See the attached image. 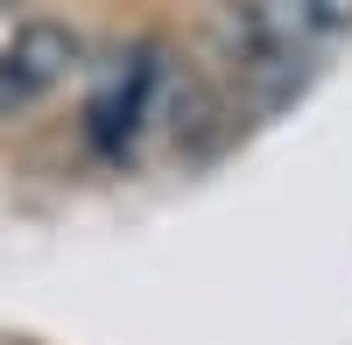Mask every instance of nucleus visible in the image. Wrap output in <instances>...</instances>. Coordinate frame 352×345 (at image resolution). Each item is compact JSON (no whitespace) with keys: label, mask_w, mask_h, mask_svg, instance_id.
Here are the masks:
<instances>
[{"label":"nucleus","mask_w":352,"mask_h":345,"mask_svg":"<svg viewBox=\"0 0 352 345\" xmlns=\"http://www.w3.org/2000/svg\"><path fill=\"white\" fill-rule=\"evenodd\" d=\"M162 85H169V64H162L155 43L120 49L99 71L92 99H85V141H92L106 162H127L141 148V134L162 120Z\"/></svg>","instance_id":"obj_1"},{"label":"nucleus","mask_w":352,"mask_h":345,"mask_svg":"<svg viewBox=\"0 0 352 345\" xmlns=\"http://www.w3.org/2000/svg\"><path fill=\"white\" fill-rule=\"evenodd\" d=\"M219 56L254 106H282L303 85V43L268 14V0H226L219 8Z\"/></svg>","instance_id":"obj_2"},{"label":"nucleus","mask_w":352,"mask_h":345,"mask_svg":"<svg viewBox=\"0 0 352 345\" xmlns=\"http://www.w3.org/2000/svg\"><path fill=\"white\" fill-rule=\"evenodd\" d=\"M78 71V36L64 21H21L8 43H0V120L43 106L56 85Z\"/></svg>","instance_id":"obj_3"},{"label":"nucleus","mask_w":352,"mask_h":345,"mask_svg":"<svg viewBox=\"0 0 352 345\" xmlns=\"http://www.w3.org/2000/svg\"><path fill=\"white\" fill-rule=\"evenodd\" d=\"M268 14L296 43H338V36H352V0H268Z\"/></svg>","instance_id":"obj_4"}]
</instances>
